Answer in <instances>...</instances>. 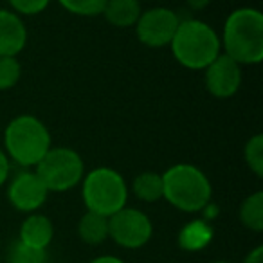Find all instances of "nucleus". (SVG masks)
I'll return each instance as SVG.
<instances>
[{
  "mask_svg": "<svg viewBox=\"0 0 263 263\" xmlns=\"http://www.w3.org/2000/svg\"><path fill=\"white\" fill-rule=\"evenodd\" d=\"M90 263H124V261L121 258H117V256L105 254V256H98V258H94Z\"/></svg>",
  "mask_w": 263,
  "mask_h": 263,
  "instance_id": "25",
  "label": "nucleus"
},
{
  "mask_svg": "<svg viewBox=\"0 0 263 263\" xmlns=\"http://www.w3.org/2000/svg\"><path fill=\"white\" fill-rule=\"evenodd\" d=\"M22 65L16 56H0V90H9L20 81Z\"/></svg>",
  "mask_w": 263,
  "mask_h": 263,
  "instance_id": "20",
  "label": "nucleus"
},
{
  "mask_svg": "<svg viewBox=\"0 0 263 263\" xmlns=\"http://www.w3.org/2000/svg\"><path fill=\"white\" fill-rule=\"evenodd\" d=\"M154 223L144 211L124 205L108 216V238L123 249H141L152 240Z\"/></svg>",
  "mask_w": 263,
  "mask_h": 263,
  "instance_id": "7",
  "label": "nucleus"
},
{
  "mask_svg": "<svg viewBox=\"0 0 263 263\" xmlns=\"http://www.w3.org/2000/svg\"><path fill=\"white\" fill-rule=\"evenodd\" d=\"M187 4H190L193 9H202L209 4V0H187Z\"/></svg>",
  "mask_w": 263,
  "mask_h": 263,
  "instance_id": "26",
  "label": "nucleus"
},
{
  "mask_svg": "<svg viewBox=\"0 0 263 263\" xmlns=\"http://www.w3.org/2000/svg\"><path fill=\"white\" fill-rule=\"evenodd\" d=\"M204 83L211 96L229 99L241 87V65L220 52L204 69Z\"/></svg>",
  "mask_w": 263,
  "mask_h": 263,
  "instance_id": "9",
  "label": "nucleus"
},
{
  "mask_svg": "<svg viewBox=\"0 0 263 263\" xmlns=\"http://www.w3.org/2000/svg\"><path fill=\"white\" fill-rule=\"evenodd\" d=\"M243 159H245V164L249 166V170H251L258 179H261L263 177V136L261 134H256V136H252L251 139L245 143Z\"/></svg>",
  "mask_w": 263,
  "mask_h": 263,
  "instance_id": "19",
  "label": "nucleus"
},
{
  "mask_svg": "<svg viewBox=\"0 0 263 263\" xmlns=\"http://www.w3.org/2000/svg\"><path fill=\"white\" fill-rule=\"evenodd\" d=\"M170 49L173 58L190 70H204L222 52L218 33L198 18L180 20Z\"/></svg>",
  "mask_w": 263,
  "mask_h": 263,
  "instance_id": "4",
  "label": "nucleus"
},
{
  "mask_svg": "<svg viewBox=\"0 0 263 263\" xmlns=\"http://www.w3.org/2000/svg\"><path fill=\"white\" fill-rule=\"evenodd\" d=\"M34 173L49 193H65L81 184L85 177V162L76 150L56 146L34 166Z\"/></svg>",
  "mask_w": 263,
  "mask_h": 263,
  "instance_id": "6",
  "label": "nucleus"
},
{
  "mask_svg": "<svg viewBox=\"0 0 263 263\" xmlns=\"http://www.w3.org/2000/svg\"><path fill=\"white\" fill-rule=\"evenodd\" d=\"M213 263H231V261H223V259H220V261H213Z\"/></svg>",
  "mask_w": 263,
  "mask_h": 263,
  "instance_id": "27",
  "label": "nucleus"
},
{
  "mask_svg": "<svg viewBox=\"0 0 263 263\" xmlns=\"http://www.w3.org/2000/svg\"><path fill=\"white\" fill-rule=\"evenodd\" d=\"M52 238H54V226H52L51 218L42 213H29L20 226L18 240L34 249L47 251Z\"/></svg>",
  "mask_w": 263,
  "mask_h": 263,
  "instance_id": "12",
  "label": "nucleus"
},
{
  "mask_svg": "<svg viewBox=\"0 0 263 263\" xmlns=\"http://www.w3.org/2000/svg\"><path fill=\"white\" fill-rule=\"evenodd\" d=\"M141 13H143V8L139 0H106L101 15L110 26L126 29V27L136 26Z\"/></svg>",
  "mask_w": 263,
  "mask_h": 263,
  "instance_id": "13",
  "label": "nucleus"
},
{
  "mask_svg": "<svg viewBox=\"0 0 263 263\" xmlns=\"http://www.w3.org/2000/svg\"><path fill=\"white\" fill-rule=\"evenodd\" d=\"M132 191L141 202L154 204L162 198V175L157 172H143L134 179Z\"/></svg>",
  "mask_w": 263,
  "mask_h": 263,
  "instance_id": "16",
  "label": "nucleus"
},
{
  "mask_svg": "<svg viewBox=\"0 0 263 263\" xmlns=\"http://www.w3.org/2000/svg\"><path fill=\"white\" fill-rule=\"evenodd\" d=\"M27 44L22 16L11 9H0V56H18Z\"/></svg>",
  "mask_w": 263,
  "mask_h": 263,
  "instance_id": "11",
  "label": "nucleus"
},
{
  "mask_svg": "<svg viewBox=\"0 0 263 263\" xmlns=\"http://www.w3.org/2000/svg\"><path fill=\"white\" fill-rule=\"evenodd\" d=\"M179 24L180 18L173 9L159 6V8H150L141 13L134 27H136V34L141 44L152 49H161L170 47Z\"/></svg>",
  "mask_w": 263,
  "mask_h": 263,
  "instance_id": "8",
  "label": "nucleus"
},
{
  "mask_svg": "<svg viewBox=\"0 0 263 263\" xmlns=\"http://www.w3.org/2000/svg\"><path fill=\"white\" fill-rule=\"evenodd\" d=\"M162 175V198L184 213H200L211 202L213 187L200 168L193 164H173Z\"/></svg>",
  "mask_w": 263,
  "mask_h": 263,
  "instance_id": "3",
  "label": "nucleus"
},
{
  "mask_svg": "<svg viewBox=\"0 0 263 263\" xmlns=\"http://www.w3.org/2000/svg\"><path fill=\"white\" fill-rule=\"evenodd\" d=\"M241 263H263V245H256L252 251H249Z\"/></svg>",
  "mask_w": 263,
  "mask_h": 263,
  "instance_id": "24",
  "label": "nucleus"
},
{
  "mask_svg": "<svg viewBox=\"0 0 263 263\" xmlns=\"http://www.w3.org/2000/svg\"><path fill=\"white\" fill-rule=\"evenodd\" d=\"M81 197L87 211L112 216L128 202V186L117 170L99 166L85 173L81 180Z\"/></svg>",
  "mask_w": 263,
  "mask_h": 263,
  "instance_id": "5",
  "label": "nucleus"
},
{
  "mask_svg": "<svg viewBox=\"0 0 263 263\" xmlns=\"http://www.w3.org/2000/svg\"><path fill=\"white\" fill-rule=\"evenodd\" d=\"M240 222L243 227H247L252 233H261L263 231V193L256 191V193L249 195L240 205Z\"/></svg>",
  "mask_w": 263,
  "mask_h": 263,
  "instance_id": "17",
  "label": "nucleus"
},
{
  "mask_svg": "<svg viewBox=\"0 0 263 263\" xmlns=\"http://www.w3.org/2000/svg\"><path fill=\"white\" fill-rule=\"evenodd\" d=\"M9 172H11V161L8 159L6 152L0 148V187L4 186L9 179Z\"/></svg>",
  "mask_w": 263,
  "mask_h": 263,
  "instance_id": "23",
  "label": "nucleus"
},
{
  "mask_svg": "<svg viewBox=\"0 0 263 263\" xmlns=\"http://www.w3.org/2000/svg\"><path fill=\"white\" fill-rule=\"evenodd\" d=\"M52 148L49 128L38 117L22 114L9 121L4 130V148L9 161L20 168H34Z\"/></svg>",
  "mask_w": 263,
  "mask_h": 263,
  "instance_id": "2",
  "label": "nucleus"
},
{
  "mask_svg": "<svg viewBox=\"0 0 263 263\" xmlns=\"http://www.w3.org/2000/svg\"><path fill=\"white\" fill-rule=\"evenodd\" d=\"M49 191L31 170L16 173L8 186V200L20 213H36L47 200Z\"/></svg>",
  "mask_w": 263,
  "mask_h": 263,
  "instance_id": "10",
  "label": "nucleus"
},
{
  "mask_svg": "<svg viewBox=\"0 0 263 263\" xmlns=\"http://www.w3.org/2000/svg\"><path fill=\"white\" fill-rule=\"evenodd\" d=\"M213 227L209 222H205L204 218H197L187 222L182 229L179 231V247L182 251L187 252H198L202 249H205L213 240Z\"/></svg>",
  "mask_w": 263,
  "mask_h": 263,
  "instance_id": "14",
  "label": "nucleus"
},
{
  "mask_svg": "<svg viewBox=\"0 0 263 263\" xmlns=\"http://www.w3.org/2000/svg\"><path fill=\"white\" fill-rule=\"evenodd\" d=\"M65 11L78 16H98L103 13L106 0H58Z\"/></svg>",
  "mask_w": 263,
  "mask_h": 263,
  "instance_id": "21",
  "label": "nucleus"
},
{
  "mask_svg": "<svg viewBox=\"0 0 263 263\" xmlns=\"http://www.w3.org/2000/svg\"><path fill=\"white\" fill-rule=\"evenodd\" d=\"M8 4L18 16H34L44 13L51 0H8Z\"/></svg>",
  "mask_w": 263,
  "mask_h": 263,
  "instance_id": "22",
  "label": "nucleus"
},
{
  "mask_svg": "<svg viewBox=\"0 0 263 263\" xmlns=\"http://www.w3.org/2000/svg\"><path fill=\"white\" fill-rule=\"evenodd\" d=\"M223 54L240 65L263 60V15L254 8H238L226 18L220 38Z\"/></svg>",
  "mask_w": 263,
  "mask_h": 263,
  "instance_id": "1",
  "label": "nucleus"
},
{
  "mask_svg": "<svg viewBox=\"0 0 263 263\" xmlns=\"http://www.w3.org/2000/svg\"><path fill=\"white\" fill-rule=\"evenodd\" d=\"M8 263H47V251L34 249L16 240L8 251Z\"/></svg>",
  "mask_w": 263,
  "mask_h": 263,
  "instance_id": "18",
  "label": "nucleus"
},
{
  "mask_svg": "<svg viewBox=\"0 0 263 263\" xmlns=\"http://www.w3.org/2000/svg\"><path fill=\"white\" fill-rule=\"evenodd\" d=\"M80 240L87 245H99L108 240V218L98 213L87 211L78 223Z\"/></svg>",
  "mask_w": 263,
  "mask_h": 263,
  "instance_id": "15",
  "label": "nucleus"
}]
</instances>
